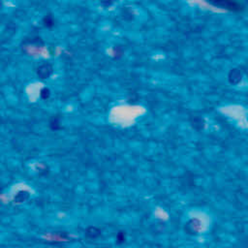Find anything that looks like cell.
<instances>
[{
	"label": "cell",
	"mask_w": 248,
	"mask_h": 248,
	"mask_svg": "<svg viewBox=\"0 0 248 248\" xmlns=\"http://www.w3.org/2000/svg\"><path fill=\"white\" fill-rule=\"evenodd\" d=\"M206 1L212 6L232 12H239L242 9L241 5L236 0H206Z\"/></svg>",
	"instance_id": "6da1fadb"
},
{
	"label": "cell",
	"mask_w": 248,
	"mask_h": 248,
	"mask_svg": "<svg viewBox=\"0 0 248 248\" xmlns=\"http://www.w3.org/2000/svg\"><path fill=\"white\" fill-rule=\"evenodd\" d=\"M53 73H54V67L49 63H43L37 69V76L42 80L49 78L53 75Z\"/></svg>",
	"instance_id": "7a4b0ae2"
},
{
	"label": "cell",
	"mask_w": 248,
	"mask_h": 248,
	"mask_svg": "<svg viewBox=\"0 0 248 248\" xmlns=\"http://www.w3.org/2000/svg\"><path fill=\"white\" fill-rule=\"evenodd\" d=\"M242 80V74L241 72L239 71L236 68L235 69H232L230 72H229V75H228V81L231 84H238L239 82H241Z\"/></svg>",
	"instance_id": "3957f363"
},
{
	"label": "cell",
	"mask_w": 248,
	"mask_h": 248,
	"mask_svg": "<svg viewBox=\"0 0 248 248\" xmlns=\"http://www.w3.org/2000/svg\"><path fill=\"white\" fill-rule=\"evenodd\" d=\"M191 123L196 129H203L204 126V120L200 116H195L191 120Z\"/></svg>",
	"instance_id": "277c9868"
},
{
	"label": "cell",
	"mask_w": 248,
	"mask_h": 248,
	"mask_svg": "<svg viewBox=\"0 0 248 248\" xmlns=\"http://www.w3.org/2000/svg\"><path fill=\"white\" fill-rule=\"evenodd\" d=\"M49 126L53 130H57L60 128V119H59V116H54L53 118H50L49 121Z\"/></svg>",
	"instance_id": "5b68a950"
},
{
	"label": "cell",
	"mask_w": 248,
	"mask_h": 248,
	"mask_svg": "<svg viewBox=\"0 0 248 248\" xmlns=\"http://www.w3.org/2000/svg\"><path fill=\"white\" fill-rule=\"evenodd\" d=\"M43 21H44V24L46 25L47 27H53V25L54 23V19L52 18V16H50V15L45 16L44 20H43Z\"/></svg>",
	"instance_id": "8992f818"
},
{
	"label": "cell",
	"mask_w": 248,
	"mask_h": 248,
	"mask_svg": "<svg viewBox=\"0 0 248 248\" xmlns=\"http://www.w3.org/2000/svg\"><path fill=\"white\" fill-rule=\"evenodd\" d=\"M40 96L42 99H48L49 96H50V91L48 87H44V88H42V90L40 91Z\"/></svg>",
	"instance_id": "52a82bcc"
}]
</instances>
